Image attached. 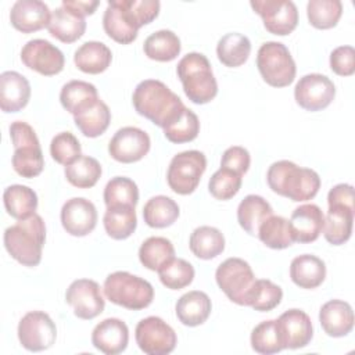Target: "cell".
<instances>
[{
	"mask_svg": "<svg viewBox=\"0 0 355 355\" xmlns=\"http://www.w3.org/2000/svg\"><path fill=\"white\" fill-rule=\"evenodd\" d=\"M132 101L139 115L162 129L172 123L186 108L179 96L157 79L141 80L133 92Z\"/></svg>",
	"mask_w": 355,
	"mask_h": 355,
	"instance_id": "obj_1",
	"label": "cell"
},
{
	"mask_svg": "<svg viewBox=\"0 0 355 355\" xmlns=\"http://www.w3.org/2000/svg\"><path fill=\"white\" fill-rule=\"evenodd\" d=\"M266 182L276 194L298 202L312 200L320 189V178L313 169L301 168L288 159L273 162Z\"/></svg>",
	"mask_w": 355,
	"mask_h": 355,
	"instance_id": "obj_2",
	"label": "cell"
},
{
	"mask_svg": "<svg viewBox=\"0 0 355 355\" xmlns=\"http://www.w3.org/2000/svg\"><path fill=\"white\" fill-rule=\"evenodd\" d=\"M7 252L24 266H37L42 261V250L46 240V225L40 215L33 214L18 220L4 232Z\"/></svg>",
	"mask_w": 355,
	"mask_h": 355,
	"instance_id": "obj_3",
	"label": "cell"
},
{
	"mask_svg": "<svg viewBox=\"0 0 355 355\" xmlns=\"http://www.w3.org/2000/svg\"><path fill=\"white\" fill-rule=\"evenodd\" d=\"M184 94L194 104H207L218 94V83L208 58L201 53L186 54L176 67Z\"/></svg>",
	"mask_w": 355,
	"mask_h": 355,
	"instance_id": "obj_4",
	"label": "cell"
},
{
	"mask_svg": "<svg viewBox=\"0 0 355 355\" xmlns=\"http://www.w3.org/2000/svg\"><path fill=\"white\" fill-rule=\"evenodd\" d=\"M103 290L112 304L132 311L144 309L154 300L153 286L147 280L125 270L110 273L104 280Z\"/></svg>",
	"mask_w": 355,
	"mask_h": 355,
	"instance_id": "obj_5",
	"label": "cell"
},
{
	"mask_svg": "<svg viewBox=\"0 0 355 355\" xmlns=\"http://www.w3.org/2000/svg\"><path fill=\"white\" fill-rule=\"evenodd\" d=\"M10 137L14 146L11 161L14 171L26 179L40 175L44 168V158L33 128L26 122L15 121L10 125Z\"/></svg>",
	"mask_w": 355,
	"mask_h": 355,
	"instance_id": "obj_6",
	"label": "cell"
},
{
	"mask_svg": "<svg viewBox=\"0 0 355 355\" xmlns=\"http://www.w3.org/2000/svg\"><path fill=\"white\" fill-rule=\"evenodd\" d=\"M257 67L263 80L273 87H286L295 78V62L280 42L263 43L257 54Z\"/></svg>",
	"mask_w": 355,
	"mask_h": 355,
	"instance_id": "obj_7",
	"label": "cell"
},
{
	"mask_svg": "<svg viewBox=\"0 0 355 355\" xmlns=\"http://www.w3.org/2000/svg\"><path fill=\"white\" fill-rule=\"evenodd\" d=\"M215 279L219 288L232 302L248 305V297L257 279L247 261L241 258H227L216 268Z\"/></svg>",
	"mask_w": 355,
	"mask_h": 355,
	"instance_id": "obj_8",
	"label": "cell"
},
{
	"mask_svg": "<svg viewBox=\"0 0 355 355\" xmlns=\"http://www.w3.org/2000/svg\"><path fill=\"white\" fill-rule=\"evenodd\" d=\"M207 169V158L198 150H189L176 154L169 164L166 180L169 187L180 196L191 194Z\"/></svg>",
	"mask_w": 355,
	"mask_h": 355,
	"instance_id": "obj_9",
	"label": "cell"
},
{
	"mask_svg": "<svg viewBox=\"0 0 355 355\" xmlns=\"http://www.w3.org/2000/svg\"><path fill=\"white\" fill-rule=\"evenodd\" d=\"M135 337L139 348L147 355L171 354L178 343L175 330L158 316L141 319L136 326Z\"/></svg>",
	"mask_w": 355,
	"mask_h": 355,
	"instance_id": "obj_10",
	"label": "cell"
},
{
	"mask_svg": "<svg viewBox=\"0 0 355 355\" xmlns=\"http://www.w3.org/2000/svg\"><path fill=\"white\" fill-rule=\"evenodd\" d=\"M55 323L46 312H28L18 323V340L28 351L39 352L49 349L55 343Z\"/></svg>",
	"mask_w": 355,
	"mask_h": 355,
	"instance_id": "obj_11",
	"label": "cell"
},
{
	"mask_svg": "<svg viewBox=\"0 0 355 355\" xmlns=\"http://www.w3.org/2000/svg\"><path fill=\"white\" fill-rule=\"evenodd\" d=\"M252 10L261 15L263 26L269 33L290 35L298 24L297 6L290 0H252Z\"/></svg>",
	"mask_w": 355,
	"mask_h": 355,
	"instance_id": "obj_12",
	"label": "cell"
},
{
	"mask_svg": "<svg viewBox=\"0 0 355 355\" xmlns=\"http://www.w3.org/2000/svg\"><path fill=\"white\" fill-rule=\"evenodd\" d=\"M336 96L334 83L322 73L304 75L295 85L297 104L306 111H320L331 104Z\"/></svg>",
	"mask_w": 355,
	"mask_h": 355,
	"instance_id": "obj_13",
	"label": "cell"
},
{
	"mask_svg": "<svg viewBox=\"0 0 355 355\" xmlns=\"http://www.w3.org/2000/svg\"><path fill=\"white\" fill-rule=\"evenodd\" d=\"M65 300L72 306L75 316L85 320L94 319L105 306L100 286L92 279L73 280L67 288Z\"/></svg>",
	"mask_w": 355,
	"mask_h": 355,
	"instance_id": "obj_14",
	"label": "cell"
},
{
	"mask_svg": "<svg viewBox=\"0 0 355 355\" xmlns=\"http://www.w3.org/2000/svg\"><path fill=\"white\" fill-rule=\"evenodd\" d=\"M21 60L25 67L44 76L60 73L65 64L62 51L44 39L29 40L21 50Z\"/></svg>",
	"mask_w": 355,
	"mask_h": 355,
	"instance_id": "obj_15",
	"label": "cell"
},
{
	"mask_svg": "<svg viewBox=\"0 0 355 355\" xmlns=\"http://www.w3.org/2000/svg\"><path fill=\"white\" fill-rule=\"evenodd\" d=\"M150 136L135 126H125L115 132L108 144L110 155L122 164L140 161L150 151Z\"/></svg>",
	"mask_w": 355,
	"mask_h": 355,
	"instance_id": "obj_16",
	"label": "cell"
},
{
	"mask_svg": "<svg viewBox=\"0 0 355 355\" xmlns=\"http://www.w3.org/2000/svg\"><path fill=\"white\" fill-rule=\"evenodd\" d=\"M61 225L71 236L83 237L92 233L97 225V211L92 201L83 197L68 200L61 208Z\"/></svg>",
	"mask_w": 355,
	"mask_h": 355,
	"instance_id": "obj_17",
	"label": "cell"
},
{
	"mask_svg": "<svg viewBox=\"0 0 355 355\" xmlns=\"http://www.w3.org/2000/svg\"><path fill=\"white\" fill-rule=\"evenodd\" d=\"M283 348L297 349L306 347L313 336L311 318L301 309L293 308L276 319Z\"/></svg>",
	"mask_w": 355,
	"mask_h": 355,
	"instance_id": "obj_18",
	"label": "cell"
},
{
	"mask_svg": "<svg viewBox=\"0 0 355 355\" xmlns=\"http://www.w3.org/2000/svg\"><path fill=\"white\" fill-rule=\"evenodd\" d=\"M50 17L47 4L39 0H18L10 11L11 25L22 33H32L47 28Z\"/></svg>",
	"mask_w": 355,
	"mask_h": 355,
	"instance_id": "obj_19",
	"label": "cell"
},
{
	"mask_svg": "<svg viewBox=\"0 0 355 355\" xmlns=\"http://www.w3.org/2000/svg\"><path fill=\"white\" fill-rule=\"evenodd\" d=\"M129 329L126 323L116 318H107L92 331V344L107 355H116L126 349Z\"/></svg>",
	"mask_w": 355,
	"mask_h": 355,
	"instance_id": "obj_20",
	"label": "cell"
},
{
	"mask_svg": "<svg viewBox=\"0 0 355 355\" xmlns=\"http://www.w3.org/2000/svg\"><path fill=\"white\" fill-rule=\"evenodd\" d=\"M288 222L294 241L312 243L323 230L324 215L316 204H304L293 211Z\"/></svg>",
	"mask_w": 355,
	"mask_h": 355,
	"instance_id": "obj_21",
	"label": "cell"
},
{
	"mask_svg": "<svg viewBox=\"0 0 355 355\" xmlns=\"http://www.w3.org/2000/svg\"><path fill=\"white\" fill-rule=\"evenodd\" d=\"M31 98L28 79L15 71L0 75V108L3 112H18L26 107Z\"/></svg>",
	"mask_w": 355,
	"mask_h": 355,
	"instance_id": "obj_22",
	"label": "cell"
},
{
	"mask_svg": "<svg viewBox=\"0 0 355 355\" xmlns=\"http://www.w3.org/2000/svg\"><path fill=\"white\" fill-rule=\"evenodd\" d=\"M319 322L330 337H344L354 327L352 306L343 300H330L319 311Z\"/></svg>",
	"mask_w": 355,
	"mask_h": 355,
	"instance_id": "obj_23",
	"label": "cell"
},
{
	"mask_svg": "<svg viewBox=\"0 0 355 355\" xmlns=\"http://www.w3.org/2000/svg\"><path fill=\"white\" fill-rule=\"evenodd\" d=\"M176 316L179 322L189 327L202 324L212 309L209 297L204 291L193 290L183 294L176 302Z\"/></svg>",
	"mask_w": 355,
	"mask_h": 355,
	"instance_id": "obj_24",
	"label": "cell"
},
{
	"mask_svg": "<svg viewBox=\"0 0 355 355\" xmlns=\"http://www.w3.org/2000/svg\"><path fill=\"white\" fill-rule=\"evenodd\" d=\"M290 277L301 288H316L326 277V265L315 255H298L291 261Z\"/></svg>",
	"mask_w": 355,
	"mask_h": 355,
	"instance_id": "obj_25",
	"label": "cell"
},
{
	"mask_svg": "<svg viewBox=\"0 0 355 355\" xmlns=\"http://www.w3.org/2000/svg\"><path fill=\"white\" fill-rule=\"evenodd\" d=\"M47 29L50 35L60 42L73 43L83 36L86 31V21L83 17L61 6L51 12Z\"/></svg>",
	"mask_w": 355,
	"mask_h": 355,
	"instance_id": "obj_26",
	"label": "cell"
},
{
	"mask_svg": "<svg viewBox=\"0 0 355 355\" xmlns=\"http://www.w3.org/2000/svg\"><path fill=\"white\" fill-rule=\"evenodd\" d=\"M112 61L111 50L101 42L90 40L83 43L73 55V62L85 73L97 75L104 72Z\"/></svg>",
	"mask_w": 355,
	"mask_h": 355,
	"instance_id": "obj_27",
	"label": "cell"
},
{
	"mask_svg": "<svg viewBox=\"0 0 355 355\" xmlns=\"http://www.w3.org/2000/svg\"><path fill=\"white\" fill-rule=\"evenodd\" d=\"M352 223L354 209L341 205H330L324 216L322 230L323 236L330 244L341 245L349 240L352 233Z\"/></svg>",
	"mask_w": 355,
	"mask_h": 355,
	"instance_id": "obj_28",
	"label": "cell"
},
{
	"mask_svg": "<svg viewBox=\"0 0 355 355\" xmlns=\"http://www.w3.org/2000/svg\"><path fill=\"white\" fill-rule=\"evenodd\" d=\"M270 215H273L270 204L257 194H248L237 207L239 225L251 236L258 234L261 223Z\"/></svg>",
	"mask_w": 355,
	"mask_h": 355,
	"instance_id": "obj_29",
	"label": "cell"
},
{
	"mask_svg": "<svg viewBox=\"0 0 355 355\" xmlns=\"http://www.w3.org/2000/svg\"><path fill=\"white\" fill-rule=\"evenodd\" d=\"M3 202L7 214L21 220L36 214L37 194L28 186L11 184L3 193Z\"/></svg>",
	"mask_w": 355,
	"mask_h": 355,
	"instance_id": "obj_30",
	"label": "cell"
},
{
	"mask_svg": "<svg viewBox=\"0 0 355 355\" xmlns=\"http://www.w3.org/2000/svg\"><path fill=\"white\" fill-rule=\"evenodd\" d=\"M73 121L78 129L86 137H97L107 130L111 122V111L108 105L98 98L89 107L75 114Z\"/></svg>",
	"mask_w": 355,
	"mask_h": 355,
	"instance_id": "obj_31",
	"label": "cell"
},
{
	"mask_svg": "<svg viewBox=\"0 0 355 355\" xmlns=\"http://www.w3.org/2000/svg\"><path fill=\"white\" fill-rule=\"evenodd\" d=\"M251 53V42L245 35L232 32L222 36L216 46L218 60L229 68L243 65Z\"/></svg>",
	"mask_w": 355,
	"mask_h": 355,
	"instance_id": "obj_32",
	"label": "cell"
},
{
	"mask_svg": "<svg viewBox=\"0 0 355 355\" xmlns=\"http://www.w3.org/2000/svg\"><path fill=\"white\" fill-rule=\"evenodd\" d=\"M103 222H104V229L111 239L125 240L133 234L137 226L135 207H130V205L108 207L104 214Z\"/></svg>",
	"mask_w": 355,
	"mask_h": 355,
	"instance_id": "obj_33",
	"label": "cell"
},
{
	"mask_svg": "<svg viewBox=\"0 0 355 355\" xmlns=\"http://www.w3.org/2000/svg\"><path fill=\"white\" fill-rule=\"evenodd\" d=\"M180 39L176 33L168 29H161L151 33L143 44L144 54L154 61H172L180 53Z\"/></svg>",
	"mask_w": 355,
	"mask_h": 355,
	"instance_id": "obj_34",
	"label": "cell"
},
{
	"mask_svg": "<svg viewBox=\"0 0 355 355\" xmlns=\"http://www.w3.org/2000/svg\"><path fill=\"white\" fill-rule=\"evenodd\" d=\"M98 100L94 85L85 80H71L65 83L60 92L61 105L72 115L89 107Z\"/></svg>",
	"mask_w": 355,
	"mask_h": 355,
	"instance_id": "obj_35",
	"label": "cell"
},
{
	"mask_svg": "<svg viewBox=\"0 0 355 355\" xmlns=\"http://www.w3.org/2000/svg\"><path fill=\"white\" fill-rule=\"evenodd\" d=\"M191 252L200 259H212L223 252L225 237L212 226H200L193 230L189 241Z\"/></svg>",
	"mask_w": 355,
	"mask_h": 355,
	"instance_id": "obj_36",
	"label": "cell"
},
{
	"mask_svg": "<svg viewBox=\"0 0 355 355\" xmlns=\"http://www.w3.org/2000/svg\"><path fill=\"white\" fill-rule=\"evenodd\" d=\"M103 28L105 33L121 44H129L136 40L139 29H136L125 17L115 0H110L103 15Z\"/></svg>",
	"mask_w": 355,
	"mask_h": 355,
	"instance_id": "obj_37",
	"label": "cell"
},
{
	"mask_svg": "<svg viewBox=\"0 0 355 355\" xmlns=\"http://www.w3.org/2000/svg\"><path fill=\"white\" fill-rule=\"evenodd\" d=\"M179 205L166 196L151 197L143 207L144 222L150 227L162 229L175 223L179 218Z\"/></svg>",
	"mask_w": 355,
	"mask_h": 355,
	"instance_id": "obj_38",
	"label": "cell"
},
{
	"mask_svg": "<svg viewBox=\"0 0 355 355\" xmlns=\"http://www.w3.org/2000/svg\"><path fill=\"white\" fill-rule=\"evenodd\" d=\"M257 236L266 247L273 250H283L295 243L288 219L279 215L266 218L261 223Z\"/></svg>",
	"mask_w": 355,
	"mask_h": 355,
	"instance_id": "obj_39",
	"label": "cell"
},
{
	"mask_svg": "<svg viewBox=\"0 0 355 355\" xmlns=\"http://www.w3.org/2000/svg\"><path fill=\"white\" fill-rule=\"evenodd\" d=\"M101 172L100 162L89 155H80L64 169L67 180L78 189L93 187L98 182Z\"/></svg>",
	"mask_w": 355,
	"mask_h": 355,
	"instance_id": "obj_40",
	"label": "cell"
},
{
	"mask_svg": "<svg viewBox=\"0 0 355 355\" xmlns=\"http://www.w3.org/2000/svg\"><path fill=\"white\" fill-rule=\"evenodd\" d=\"M175 257V248L166 237H148L139 248L141 265L150 270H158L164 263Z\"/></svg>",
	"mask_w": 355,
	"mask_h": 355,
	"instance_id": "obj_41",
	"label": "cell"
},
{
	"mask_svg": "<svg viewBox=\"0 0 355 355\" xmlns=\"http://www.w3.org/2000/svg\"><path fill=\"white\" fill-rule=\"evenodd\" d=\"M343 14L340 0H311L306 4L309 24L316 29H330L337 25Z\"/></svg>",
	"mask_w": 355,
	"mask_h": 355,
	"instance_id": "obj_42",
	"label": "cell"
},
{
	"mask_svg": "<svg viewBox=\"0 0 355 355\" xmlns=\"http://www.w3.org/2000/svg\"><path fill=\"white\" fill-rule=\"evenodd\" d=\"M103 196L107 208L116 205L136 207L139 201V189L132 179L115 176L105 184Z\"/></svg>",
	"mask_w": 355,
	"mask_h": 355,
	"instance_id": "obj_43",
	"label": "cell"
},
{
	"mask_svg": "<svg viewBox=\"0 0 355 355\" xmlns=\"http://www.w3.org/2000/svg\"><path fill=\"white\" fill-rule=\"evenodd\" d=\"M161 283L171 290H180L187 287L194 279V268L190 262L182 258H172L164 263L158 270Z\"/></svg>",
	"mask_w": 355,
	"mask_h": 355,
	"instance_id": "obj_44",
	"label": "cell"
},
{
	"mask_svg": "<svg viewBox=\"0 0 355 355\" xmlns=\"http://www.w3.org/2000/svg\"><path fill=\"white\" fill-rule=\"evenodd\" d=\"M251 347L262 355L277 354L283 348L276 319L265 320L257 324L251 331Z\"/></svg>",
	"mask_w": 355,
	"mask_h": 355,
	"instance_id": "obj_45",
	"label": "cell"
},
{
	"mask_svg": "<svg viewBox=\"0 0 355 355\" xmlns=\"http://www.w3.org/2000/svg\"><path fill=\"white\" fill-rule=\"evenodd\" d=\"M115 3L136 29L153 22L161 6L158 0H115Z\"/></svg>",
	"mask_w": 355,
	"mask_h": 355,
	"instance_id": "obj_46",
	"label": "cell"
},
{
	"mask_svg": "<svg viewBox=\"0 0 355 355\" xmlns=\"http://www.w3.org/2000/svg\"><path fill=\"white\" fill-rule=\"evenodd\" d=\"M165 137L171 143H189L194 140L200 133V121L198 116L189 110L187 107L183 110V112L168 126L164 129Z\"/></svg>",
	"mask_w": 355,
	"mask_h": 355,
	"instance_id": "obj_47",
	"label": "cell"
},
{
	"mask_svg": "<svg viewBox=\"0 0 355 355\" xmlns=\"http://www.w3.org/2000/svg\"><path fill=\"white\" fill-rule=\"evenodd\" d=\"M282 298L283 291L277 284L268 279H259L255 280L251 288L247 306L259 312H269L280 304Z\"/></svg>",
	"mask_w": 355,
	"mask_h": 355,
	"instance_id": "obj_48",
	"label": "cell"
},
{
	"mask_svg": "<svg viewBox=\"0 0 355 355\" xmlns=\"http://www.w3.org/2000/svg\"><path fill=\"white\" fill-rule=\"evenodd\" d=\"M241 183H243L241 175L220 166L211 176L208 183V190L216 200L226 201L233 198L239 193Z\"/></svg>",
	"mask_w": 355,
	"mask_h": 355,
	"instance_id": "obj_49",
	"label": "cell"
},
{
	"mask_svg": "<svg viewBox=\"0 0 355 355\" xmlns=\"http://www.w3.org/2000/svg\"><path fill=\"white\" fill-rule=\"evenodd\" d=\"M79 140L71 132H61L51 139L50 154L53 159L61 165H69L82 154Z\"/></svg>",
	"mask_w": 355,
	"mask_h": 355,
	"instance_id": "obj_50",
	"label": "cell"
},
{
	"mask_svg": "<svg viewBox=\"0 0 355 355\" xmlns=\"http://www.w3.org/2000/svg\"><path fill=\"white\" fill-rule=\"evenodd\" d=\"M330 68L340 76H351L355 72V50L352 46L336 47L330 54Z\"/></svg>",
	"mask_w": 355,
	"mask_h": 355,
	"instance_id": "obj_51",
	"label": "cell"
},
{
	"mask_svg": "<svg viewBox=\"0 0 355 355\" xmlns=\"http://www.w3.org/2000/svg\"><path fill=\"white\" fill-rule=\"evenodd\" d=\"M251 164V157L247 148L241 146H232L225 150L222 159H220V166L230 169L239 175H244Z\"/></svg>",
	"mask_w": 355,
	"mask_h": 355,
	"instance_id": "obj_52",
	"label": "cell"
},
{
	"mask_svg": "<svg viewBox=\"0 0 355 355\" xmlns=\"http://www.w3.org/2000/svg\"><path fill=\"white\" fill-rule=\"evenodd\" d=\"M327 204L329 207L341 205L354 209V187L347 183L336 184L327 194Z\"/></svg>",
	"mask_w": 355,
	"mask_h": 355,
	"instance_id": "obj_53",
	"label": "cell"
},
{
	"mask_svg": "<svg viewBox=\"0 0 355 355\" xmlns=\"http://www.w3.org/2000/svg\"><path fill=\"white\" fill-rule=\"evenodd\" d=\"M100 1L98 0H93V1H80V0H64L62 1V7L68 8L69 11L80 15V17H86V15H92L96 8L98 7Z\"/></svg>",
	"mask_w": 355,
	"mask_h": 355,
	"instance_id": "obj_54",
	"label": "cell"
}]
</instances>
